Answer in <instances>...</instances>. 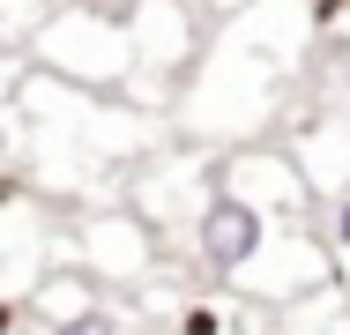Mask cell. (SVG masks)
Instances as JSON below:
<instances>
[{
	"instance_id": "4",
	"label": "cell",
	"mask_w": 350,
	"mask_h": 335,
	"mask_svg": "<svg viewBox=\"0 0 350 335\" xmlns=\"http://www.w3.org/2000/svg\"><path fill=\"white\" fill-rule=\"evenodd\" d=\"M216 187H231L239 201L269 209L291 231H298L306 209H313V179H306V164H298V149H283V142H239V149H224V157H216Z\"/></svg>"
},
{
	"instance_id": "1",
	"label": "cell",
	"mask_w": 350,
	"mask_h": 335,
	"mask_svg": "<svg viewBox=\"0 0 350 335\" xmlns=\"http://www.w3.org/2000/svg\"><path fill=\"white\" fill-rule=\"evenodd\" d=\"M23 60L38 67V75H53V82H68V90H135V30H127V15L120 8H90V0H75L60 8L30 45H23Z\"/></svg>"
},
{
	"instance_id": "9",
	"label": "cell",
	"mask_w": 350,
	"mask_h": 335,
	"mask_svg": "<svg viewBox=\"0 0 350 335\" xmlns=\"http://www.w3.org/2000/svg\"><path fill=\"white\" fill-rule=\"evenodd\" d=\"M283 335H350V283H328V291L283 306Z\"/></svg>"
},
{
	"instance_id": "8",
	"label": "cell",
	"mask_w": 350,
	"mask_h": 335,
	"mask_svg": "<svg viewBox=\"0 0 350 335\" xmlns=\"http://www.w3.org/2000/svg\"><path fill=\"white\" fill-rule=\"evenodd\" d=\"M90 306H105L97 298V276L90 268H53L38 291H30V306H23V321H38V328H60V321H75V313H90Z\"/></svg>"
},
{
	"instance_id": "6",
	"label": "cell",
	"mask_w": 350,
	"mask_h": 335,
	"mask_svg": "<svg viewBox=\"0 0 350 335\" xmlns=\"http://www.w3.org/2000/svg\"><path fill=\"white\" fill-rule=\"evenodd\" d=\"M202 8L194 0H135L127 8V30H135V82H149V112L164 105V82H179L187 60L202 53V23H194ZM135 97V90H127Z\"/></svg>"
},
{
	"instance_id": "5",
	"label": "cell",
	"mask_w": 350,
	"mask_h": 335,
	"mask_svg": "<svg viewBox=\"0 0 350 335\" xmlns=\"http://www.w3.org/2000/svg\"><path fill=\"white\" fill-rule=\"evenodd\" d=\"M209 194H216V157L209 149H157V157H142L135 179H127V201L157 231H172V224L194 231L202 209H209Z\"/></svg>"
},
{
	"instance_id": "10",
	"label": "cell",
	"mask_w": 350,
	"mask_h": 335,
	"mask_svg": "<svg viewBox=\"0 0 350 335\" xmlns=\"http://www.w3.org/2000/svg\"><path fill=\"white\" fill-rule=\"evenodd\" d=\"M239 321H254V313L246 306H224V298H187L179 321H172V335H254V328H239Z\"/></svg>"
},
{
	"instance_id": "14",
	"label": "cell",
	"mask_w": 350,
	"mask_h": 335,
	"mask_svg": "<svg viewBox=\"0 0 350 335\" xmlns=\"http://www.w3.org/2000/svg\"><path fill=\"white\" fill-rule=\"evenodd\" d=\"M90 8H120V15H127V8H135V0H90Z\"/></svg>"
},
{
	"instance_id": "2",
	"label": "cell",
	"mask_w": 350,
	"mask_h": 335,
	"mask_svg": "<svg viewBox=\"0 0 350 335\" xmlns=\"http://www.w3.org/2000/svg\"><path fill=\"white\" fill-rule=\"evenodd\" d=\"M283 246L276 216L269 209H254V201H239L231 187H216L209 209H202V224H194V261L209 283H231V291H254V276L269 268V254Z\"/></svg>"
},
{
	"instance_id": "3",
	"label": "cell",
	"mask_w": 350,
	"mask_h": 335,
	"mask_svg": "<svg viewBox=\"0 0 350 335\" xmlns=\"http://www.w3.org/2000/svg\"><path fill=\"white\" fill-rule=\"evenodd\" d=\"M68 261L97 276V291H149L157 283V224L135 201L120 209H90L68 231Z\"/></svg>"
},
{
	"instance_id": "13",
	"label": "cell",
	"mask_w": 350,
	"mask_h": 335,
	"mask_svg": "<svg viewBox=\"0 0 350 335\" xmlns=\"http://www.w3.org/2000/svg\"><path fill=\"white\" fill-rule=\"evenodd\" d=\"M194 8H209V15H224V8H246V0H194Z\"/></svg>"
},
{
	"instance_id": "11",
	"label": "cell",
	"mask_w": 350,
	"mask_h": 335,
	"mask_svg": "<svg viewBox=\"0 0 350 335\" xmlns=\"http://www.w3.org/2000/svg\"><path fill=\"white\" fill-rule=\"evenodd\" d=\"M38 335H127V313L90 306V313H75V321H60V328H38Z\"/></svg>"
},
{
	"instance_id": "12",
	"label": "cell",
	"mask_w": 350,
	"mask_h": 335,
	"mask_svg": "<svg viewBox=\"0 0 350 335\" xmlns=\"http://www.w3.org/2000/svg\"><path fill=\"white\" fill-rule=\"evenodd\" d=\"M328 254H336V276L350 283V194L328 201Z\"/></svg>"
},
{
	"instance_id": "7",
	"label": "cell",
	"mask_w": 350,
	"mask_h": 335,
	"mask_svg": "<svg viewBox=\"0 0 350 335\" xmlns=\"http://www.w3.org/2000/svg\"><path fill=\"white\" fill-rule=\"evenodd\" d=\"M298 164H306V179H313V194H350V112L343 120H321V127H306L298 142Z\"/></svg>"
}]
</instances>
